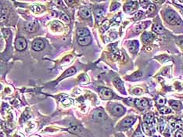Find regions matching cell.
I'll return each instance as SVG.
<instances>
[{"label":"cell","instance_id":"obj_18","mask_svg":"<svg viewBox=\"0 0 183 137\" xmlns=\"http://www.w3.org/2000/svg\"><path fill=\"white\" fill-rule=\"evenodd\" d=\"M31 10H32V12L34 13H37V14H39V13H42L44 11V8L41 5H34L32 6Z\"/></svg>","mask_w":183,"mask_h":137},{"label":"cell","instance_id":"obj_15","mask_svg":"<svg viewBox=\"0 0 183 137\" xmlns=\"http://www.w3.org/2000/svg\"><path fill=\"white\" fill-rule=\"evenodd\" d=\"M153 35L152 33H149V32H146L142 35V41L147 43V42H150L153 39Z\"/></svg>","mask_w":183,"mask_h":137},{"label":"cell","instance_id":"obj_1","mask_svg":"<svg viewBox=\"0 0 183 137\" xmlns=\"http://www.w3.org/2000/svg\"><path fill=\"white\" fill-rule=\"evenodd\" d=\"M165 20H166L168 23L172 25H181L182 24V22L180 20L178 14L176 13L173 10H168V12H166L165 15Z\"/></svg>","mask_w":183,"mask_h":137},{"label":"cell","instance_id":"obj_30","mask_svg":"<svg viewBox=\"0 0 183 137\" xmlns=\"http://www.w3.org/2000/svg\"><path fill=\"white\" fill-rule=\"evenodd\" d=\"M142 72H136L132 76V78L134 80H138L140 78H142Z\"/></svg>","mask_w":183,"mask_h":137},{"label":"cell","instance_id":"obj_14","mask_svg":"<svg viewBox=\"0 0 183 137\" xmlns=\"http://www.w3.org/2000/svg\"><path fill=\"white\" fill-rule=\"evenodd\" d=\"M136 6H137V3L135 1H134V2H129L125 6V10L126 12H131L133 10H135Z\"/></svg>","mask_w":183,"mask_h":137},{"label":"cell","instance_id":"obj_20","mask_svg":"<svg viewBox=\"0 0 183 137\" xmlns=\"http://www.w3.org/2000/svg\"><path fill=\"white\" fill-rule=\"evenodd\" d=\"M153 31L157 34H163L164 32V28L160 24H155L153 27Z\"/></svg>","mask_w":183,"mask_h":137},{"label":"cell","instance_id":"obj_33","mask_svg":"<svg viewBox=\"0 0 183 137\" xmlns=\"http://www.w3.org/2000/svg\"><path fill=\"white\" fill-rule=\"evenodd\" d=\"M61 18L63 19V20H64L65 22H67V23H69V22H70V18H69V17H68V15H66V14L62 15Z\"/></svg>","mask_w":183,"mask_h":137},{"label":"cell","instance_id":"obj_11","mask_svg":"<svg viewBox=\"0 0 183 137\" xmlns=\"http://www.w3.org/2000/svg\"><path fill=\"white\" fill-rule=\"evenodd\" d=\"M139 46V42L138 41H132L128 44L129 50H130L131 53H135L137 52Z\"/></svg>","mask_w":183,"mask_h":137},{"label":"cell","instance_id":"obj_21","mask_svg":"<svg viewBox=\"0 0 183 137\" xmlns=\"http://www.w3.org/2000/svg\"><path fill=\"white\" fill-rule=\"evenodd\" d=\"M95 15H96V18L97 21H99L102 19V17H103L104 15V10L103 9H97L95 11Z\"/></svg>","mask_w":183,"mask_h":137},{"label":"cell","instance_id":"obj_6","mask_svg":"<svg viewBox=\"0 0 183 137\" xmlns=\"http://www.w3.org/2000/svg\"><path fill=\"white\" fill-rule=\"evenodd\" d=\"M25 28L29 32H34L39 28V24L36 20H33V21L28 22L25 26Z\"/></svg>","mask_w":183,"mask_h":137},{"label":"cell","instance_id":"obj_39","mask_svg":"<svg viewBox=\"0 0 183 137\" xmlns=\"http://www.w3.org/2000/svg\"><path fill=\"white\" fill-rule=\"evenodd\" d=\"M117 137H125L123 136V135H121V134H118V135H117Z\"/></svg>","mask_w":183,"mask_h":137},{"label":"cell","instance_id":"obj_22","mask_svg":"<svg viewBox=\"0 0 183 137\" xmlns=\"http://www.w3.org/2000/svg\"><path fill=\"white\" fill-rule=\"evenodd\" d=\"M146 28V23H142V24H140L139 25H138V26H136V28H135V33L139 34V32L143 31Z\"/></svg>","mask_w":183,"mask_h":137},{"label":"cell","instance_id":"obj_42","mask_svg":"<svg viewBox=\"0 0 183 137\" xmlns=\"http://www.w3.org/2000/svg\"><path fill=\"white\" fill-rule=\"evenodd\" d=\"M32 137H39V136H32Z\"/></svg>","mask_w":183,"mask_h":137},{"label":"cell","instance_id":"obj_4","mask_svg":"<svg viewBox=\"0 0 183 137\" xmlns=\"http://www.w3.org/2000/svg\"><path fill=\"white\" fill-rule=\"evenodd\" d=\"M135 106L139 109L143 110L148 107L149 106V102L146 99H136L135 101Z\"/></svg>","mask_w":183,"mask_h":137},{"label":"cell","instance_id":"obj_12","mask_svg":"<svg viewBox=\"0 0 183 137\" xmlns=\"http://www.w3.org/2000/svg\"><path fill=\"white\" fill-rule=\"evenodd\" d=\"M79 15L82 18H84V19H88V18L91 17V13H90V11L87 8L83 7L82 9H80Z\"/></svg>","mask_w":183,"mask_h":137},{"label":"cell","instance_id":"obj_35","mask_svg":"<svg viewBox=\"0 0 183 137\" xmlns=\"http://www.w3.org/2000/svg\"><path fill=\"white\" fill-rule=\"evenodd\" d=\"M133 137H143V136H142V132H140V131H138L137 132H135Z\"/></svg>","mask_w":183,"mask_h":137},{"label":"cell","instance_id":"obj_7","mask_svg":"<svg viewBox=\"0 0 183 137\" xmlns=\"http://www.w3.org/2000/svg\"><path fill=\"white\" fill-rule=\"evenodd\" d=\"M99 94H100V96L103 100H109V99L112 98V96H113L112 91H111V89H106V88H102L99 90Z\"/></svg>","mask_w":183,"mask_h":137},{"label":"cell","instance_id":"obj_8","mask_svg":"<svg viewBox=\"0 0 183 137\" xmlns=\"http://www.w3.org/2000/svg\"><path fill=\"white\" fill-rule=\"evenodd\" d=\"M125 108L122 106H120V105H115L112 108V113H113V115L115 116L123 115L124 114H125Z\"/></svg>","mask_w":183,"mask_h":137},{"label":"cell","instance_id":"obj_2","mask_svg":"<svg viewBox=\"0 0 183 137\" xmlns=\"http://www.w3.org/2000/svg\"><path fill=\"white\" fill-rule=\"evenodd\" d=\"M27 40L23 37H18L15 41V48L18 51H23L27 48Z\"/></svg>","mask_w":183,"mask_h":137},{"label":"cell","instance_id":"obj_26","mask_svg":"<svg viewBox=\"0 0 183 137\" xmlns=\"http://www.w3.org/2000/svg\"><path fill=\"white\" fill-rule=\"evenodd\" d=\"M61 102H62V104H63L64 106H70V105H71V104H73V100L70 98L63 99Z\"/></svg>","mask_w":183,"mask_h":137},{"label":"cell","instance_id":"obj_23","mask_svg":"<svg viewBox=\"0 0 183 137\" xmlns=\"http://www.w3.org/2000/svg\"><path fill=\"white\" fill-rule=\"evenodd\" d=\"M153 117L152 114H147L146 116H145V121L148 125H151V124H153Z\"/></svg>","mask_w":183,"mask_h":137},{"label":"cell","instance_id":"obj_27","mask_svg":"<svg viewBox=\"0 0 183 137\" xmlns=\"http://www.w3.org/2000/svg\"><path fill=\"white\" fill-rule=\"evenodd\" d=\"M159 111H160V112L162 114H169L171 112V108H169V107H161V108H160Z\"/></svg>","mask_w":183,"mask_h":137},{"label":"cell","instance_id":"obj_25","mask_svg":"<svg viewBox=\"0 0 183 137\" xmlns=\"http://www.w3.org/2000/svg\"><path fill=\"white\" fill-rule=\"evenodd\" d=\"M170 104H171V106L174 109H175V110L180 109L181 104L179 102H178V101H171Z\"/></svg>","mask_w":183,"mask_h":137},{"label":"cell","instance_id":"obj_29","mask_svg":"<svg viewBox=\"0 0 183 137\" xmlns=\"http://www.w3.org/2000/svg\"><path fill=\"white\" fill-rule=\"evenodd\" d=\"M109 26H110V21L106 20H105V21L103 23V24H102V29L103 30V31H106V29H108Z\"/></svg>","mask_w":183,"mask_h":137},{"label":"cell","instance_id":"obj_28","mask_svg":"<svg viewBox=\"0 0 183 137\" xmlns=\"http://www.w3.org/2000/svg\"><path fill=\"white\" fill-rule=\"evenodd\" d=\"M155 10H156V7H155L154 5H149V7H148V10H147V13L148 14H151L153 13H154Z\"/></svg>","mask_w":183,"mask_h":137},{"label":"cell","instance_id":"obj_43","mask_svg":"<svg viewBox=\"0 0 183 137\" xmlns=\"http://www.w3.org/2000/svg\"><path fill=\"white\" fill-rule=\"evenodd\" d=\"M154 137H160V136H154Z\"/></svg>","mask_w":183,"mask_h":137},{"label":"cell","instance_id":"obj_16","mask_svg":"<svg viewBox=\"0 0 183 137\" xmlns=\"http://www.w3.org/2000/svg\"><path fill=\"white\" fill-rule=\"evenodd\" d=\"M77 35L78 38H82V37L89 36V31L88 29L86 28H81L78 29L77 31Z\"/></svg>","mask_w":183,"mask_h":137},{"label":"cell","instance_id":"obj_38","mask_svg":"<svg viewBox=\"0 0 183 137\" xmlns=\"http://www.w3.org/2000/svg\"><path fill=\"white\" fill-rule=\"evenodd\" d=\"M141 5H142V7H146L147 4H148V2H140Z\"/></svg>","mask_w":183,"mask_h":137},{"label":"cell","instance_id":"obj_41","mask_svg":"<svg viewBox=\"0 0 183 137\" xmlns=\"http://www.w3.org/2000/svg\"><path fill=\"white\" fill-rule=\"evenodd\" d=\"M0 12H1V6H0Z\"/></svg>","mask_w":183,"mask_h":137},{"label":"cell","instance_id":"obj_40","mask_svg":"<svg viewBox=\"0 0 183 137\" xmlns=\"http://www.w3.org/2000/svg\"><path fill=\"white\" fill-rule=\"evenodd\" d=\"M181 46H182V48H183V41L182 42H181Z\"/></svg>","mask_w":183,"mask_h":137},{"label":"cell","instance_id":"obj_5","mask_svg":"<svg viewBox=\"0 0 183 137\" xmlns=\"http://www.w3.org/2000/svg\"><path fill=\"white\" fill-rule=\"evenodd\" d=\"M45 48V43L43 40L40 39H35L32 43V49L35 51H41Z\"/></svg>","mask_w":183,"mask_h":137},{"label":"cell","instance_id":"obj_9","mask_svg":"<svg viewBox=\"0 0 183 137\" xmlns=\"http://www.w3.org/2000/svg\"><path fill=\"white\" fill-rule=\"evenodd\" d=\"M135 121V118H134V117H128V118H125V119L122 121V122H121V125L125 128L131 127V126L134 124Z\"/></svg>","mask_w":183,"mask_h":137},{"label":"cell","instance_id":"obj_31","mask_svg":"<svg viewBox=\"0 0 183 137\" xmlns=\"http://www.w3.org/2000/svg\"><path fill=\"white\" fill-rule=\"evenodd\" d=\"M165 103H166V100L161 97V96L159 99H157V104H160V105H164Z\"/></svg>","mask_w":183,"mask_h":137},{"label":"cell","instance_id":"obj_32","mask_svg":"<svg viewBox=\"0 0 183 137\" xmlns=\"http://www.w3.org/2000/svg\"><path fill=\"white\" fill-rule=\"evenodd\" d=\"M142 127H143V129H144V132H146L147 134H149V125H147L146 123H145V124H143V125H142Z\"/></svg>","mask_w":183,"mask_h":137},{"label":"cell","instance_id":"obj_19","mask_svg":"<svg viewBox=\"0 0 183 137\" xmlns=\"http://www.w3.org/2000/svg\"><path fill=\"white\" fill-rule=\"evenodd\" d=\"M68 131L70 132H72V133H75V134H80V133H82L83 132V129H82V127H80V126H73V127L70 128Z\"/></svg>","mask_w":183,"mask_h":137},{"label":"cell","instance_id":"obj_36","mask_svg":"<svg viewBox=\"0 0 183 137\" xmlns=\"http://www.w3.org/2000/svg\"><path fill=\"white\" fill-rule=\"evenodd\" d=\"M175 137H183V132L182 131H178L176 132Z\"/></svg>","mask_w":183,"mask_h":137},{"label":"cell","instance_id":"obj_17","mask_svg":"<svg viewBox=\"0 0 183 137\" xmlns=\"http://www.w3.org/2000/svg\"><path fill=\"white\" fill-rule=\"evenodd\" d=\"M75 73H76V69H75V67H70V69H68V70L66 71L65 73L63 74V76H61L59 80L63 79V78H67V77H68V76L73 75L74 74H75Z\"/></svg>","mask_w":183,"mask_h":137},{"label":"cell","instance_id":"obj_10","mask_svg":"<svg viewBox=\"0 0 183 137\" xmlns=\"http://www.w3.org/2000/svg\"><path fill=\"white\" fill-rule=\"evenodd\" d=\"M92 38L90 35L85 37H82V38H78L77 39V42L81 45V46H88L91 43Z\"/></svg>","mask_w":183,"mask_h":137},{"label":"cell","instance_id":"obj_13","mask_svg":"<svg viewBox=\"0 0 183 137\" xmlns=\"http://www.w3.org/2000/svg\"><path fill=\"white\" fill-rule=\"evenodd\" d=\"M113 85H115L116 88L120 92H125V88H124V85L122 81L120 78H116L113 80Z\"/></svg>","mask_w":183,"mask_h":137},{"label":"cell","instance_id":"obj_37","mask_svg":"<svg viewBox=\"0 0 183 137\" xmlns=\"http://www.w3.org/2000/svg\"><path fill=\"white\" fill-rule=\"evenodd\" d=\"M134 93L138 94V95H139V94H141L142 93V90H141V89H135V90H134Z\"/></svg>","mask_w":183,"mask_h":137},{"label":"cell","instance_id":"obj_24","mask_svg":"<svg viewBox=\"0 0 183 137\" xmlns=\"http://www.w3.org/2000/svg\"><path fill=\"white\" fill-rule=\"evenodd\" d=\"M171 125L173 126V127H175L176 129H183V123L181 121H177L175 122L174 123L172 122L171 123Z\"/></svg>","mask_w":183,"mask_h":137},{"label":"cell","instance_id":"obj_34","mask_svg":"<svg viewBox=\"0 0 183 137\" xmlns=\"http://www.w3.org/2000/svg\"><path fill=\"white\" fill-rule=\"evenodd\" d=\"M142 11L137 12V13H136V14H135V19H139V18H140V17H142Z\"/></svg>","mask_w":183,"mask_h":137},{"label":"cell","instance_id":"obj_3","mask_svg":"<svg viewBox=\"0 0 183 137\" xmlns=\"http://www.w3.org/2000/svg\"><path fill=\"white\" fill-rule=\"evenodd\" d=\"M92 119L96 121H102L106 119V114L104 113V111L103 110L98 109L93 112L92 114Z\"/></svg>","mask_w":183,"mask_h":137}]
</instances>
